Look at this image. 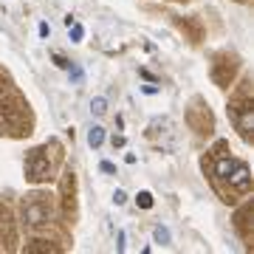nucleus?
I'll use <instances>...</instances> for the list:
<instances>
[{
  "label": "nucleus",
  "mask_w": 254,
  "mask_h": 254,
  "mask_svg": "<svg viewBox=\"0 0 254 254\" xmlns=\"http://www.w3.org/2000/svg\"><path fill=\"white\" fill-rule=\"evenodd\" d=\"M73 192H76V178H73V173H65L63 178V206H65V215L68 218H73L76 215V200H73Z\"/></svg>",
  "instance_id": "9"
},
{
  "label": "nucleus",
  "mask_w": 254,
  "mask_h": 254,
  "mask_svg": "<svg viewBox=\"0 0 254 254\" xmlns=\"http://www.w3.org/2000/svg\"><path fill=\"white\" fill-rule=\"evenodd\" d=\"M60 164H63V144H60L57 138H51V141H46V144L28 150V155H26V178L31 184H46L57 175Z\"/></svg>",
  "instance_id": "3"
},
{
  "label": "nucleus",
  "mask_w": 254,
  "mask_h": 254,
  "mask_svg": "<svg viewBox=\"0 0 254 254\" xmlns=\"http://www.w3.org/2000/svg\"><path fill=\"white\" fill-rule=\"evenodd\" d=\"M54 63L60 65V68H68V65H71L68 60H65V57H60V54H54Z\"/></svg>",
  "instance_id": "16"
},
{
  "label": "nucleus",
  "mask_w": 254,
  "mask_h": 254,
  "mask_svg": "<svg viewBox=\"0 0 254 254\" xmlns=\"http://www.w3.org/2000/svg\"><path fill=\"white\" fill-rule=\"evenodd\" d=\"M153 237H155V243H170V229L167 226H155Z\"/></svg>",
  "instance_id": "12"
},
{
  "label": "nucleus",
  "mask_w": 254,
  "mask_h": 254,
  "mask_svg": "<svg viewBox=\"0 0 254 254\" xmlns=\"http://www.w3.org/2000/svg\"><path fill=\"white\" fill-rule=\"evenodd\" d=\"M40 34H43V37H48V34H51V28H48V23H40Z\"/></svg>",
  "instance_id": "18"
},
{
  "label": "nucleus",
  "mask_w": 254,
  "mask_h": 254,
  "mask_svg": "<svg viewBox=\"0 0 254 254\" xmlns=\"http://www.w3.org/2000/svg\"><path fill=\"white\" fill-rule=\"evenodd\" d=\"M229 119L235 130L243 136V141L254 138V116H252V76H246L237 91L229 96Z\"/></svg>",
  "instance_id": "5"
},
{
  "label": "nucleus",
  "mask_w": 254,
  "mask_h": 254,
  "mask_svg": "<svg viewBox=\"0 0 254 254\" xmlns=\"http://www.w3.org/2000/svg\"><path fill=\"white\" fill-rule=\"evenodd\" d=\"M237 68H240V60H237V54H229V51H220V54L212 57V68H209V73H212V82L218 85V88H229L232 85V79H235Z\"/></svg>",
  "instance_id": "6"
},
{
  "label": "nucleus",
  "mask_w": 254,
  "mask_h": 254,
  "mask_svg": "<svg viewBox=\"0 0 254 254\" xmlns=\"http://www.w3.org/2000/svg\"><path fill=\"white\" fill-rule=\"evenodd\" d=\"M113 147H125V136H113Z\"/></svg>",
  "instance_id": "20"
},
{
  "label": "nucleus",
  "mask_w": 254,
  "mask_h": 254,
  "mask_svg": "<svg viewBox=\"0 0 254 254\" xmlns=\"http://www.w3.org/2000/svg\"><path fill=\"white\" fill-rule=\"evenodd\" d=\"M249 220H252V203L246 200L235 215V229L240 232V240H243L246 246H252V226H249Z\"/></svg>",
  "instance_id": "8"
},
{
  "label": "nucleus",
  "mask_w": 254,
  "mask_h": 254,
  "mask_svg": "<svg viewBox=\"0 0 254 254\" xmlns=\"http://www.w3.org/2000/svg\"><path fill=\"white\" fill-rule=\"evenodd\" d=\"M91 110L96 113V116H102V113L108 110V99H105V96H96V99H91Z\"/></svg>",
  "instance_id": "11"
},
{
  "label": "nucleus",
  "mask_w": 254,
  "mask_h": 254,
  "mask_svg": "<svg viewBox=\"0 0 254 254\" xmlns=\"http://www.w3.org/2000/svg\"><path fill=\"white\" fill-rule=\"evenodd\" d=\"M136 203H138L141 209H150V206H153V195H150V192H138V195H136Z\"/></svg>",
  "instance_id": "13"
},
{
  "label": "nucleus",
  "mask_w": 254,
  "mask_h": 254,
  "mask_svg": "<svg viewBox=\"0 0 254 254\" xmlns=\"http://www.w3.org/2000/svg\"><path fill=\"white\" fill-rule=\"evenodd\" d=\"M71 76H73V82H79L82 79V71H79V68H71Z\"/></svg>",
  "instance_id": "19"
},
{
  "label": "nucleus",
  "mask_w": 254,
  "mask_h": 254,
  "mask_svg": "<svg viewBox=\"0 0 254 254\" xmlns=\"http://www.w3.org/2000/svg\"><path fill=\"white\" fill-rule=\"evenodd\" d=\"M203 170H206L209 181L220 195V200L235 203L237 198H246L252 192V170L249 164L232 155L226 141H218L203 158Z\"/></svg>",
  "instance_id": "1"
},
{
  "label": "nucleus",
  "mask_w": 254,
  "mask_h": 254,
  "mask_svg": "<svg viewBox=\"0 0 254 254\" xmlns=\"http://www.w3.org/2000/svg\"><path fill=\"white\" fill-rule=\"evenodd\" d=\"M99 167H102V173H116V167H113L110 161H102Z\"/></svg>",
  "instance_id": "17"
},
{
  "label": "nucleus",
  "mask_w": 254,
  "mask_h": 254,
  "mask_svg": "<svg viewBox=\"0 0 254 254\" xmlns=\"http://www.w3.org/2000/svg\"><path fill=\"white\" fill-rule=\"evenodd\" d=\"M102 141H105V130L102 127H93L91 133H88V144L96 150V147H102Z\"/></svg>",
  "instance_id": "10"
},
{
  "label": "nucleus",
  "mask_w": 254,
  "mask_h": 254,
  "mask_svg": "<svg viewBox=\"0 0 254 254\" xmlns=\"http://www.w3.org/2000/svg\"><path fill=\"white\" fill-rule=\"evenodd\" d=\"M28 102L20 96L14 88L9 85H0V133H11V136H23L28 133Z\"/></svg>",
  "instance_id": "4"
},
{
  "label": "nucleus",
  "mask_w": 254,
  "mask_h": 254,
  "mask_svg": "<svg viewBox=\"0 0 254 254\" xmlns=\"http://www.w3.org/2000/svg\"><path fill=\"white\" fill-rule=\"evenodd\" d=\"M125 200H127V195H125L122 190H116V192H113V203H116V206H122Z\"/></svg>",
  "instance_id": "15"
},
{
  "label": "nucleus",
  "mask_w": 254,
  "mask_h": 254,
  "mask_svg": "<svg viewBox=\"0 0 254 254\" xmlns=\"http://www.w3.org/2000/svg\"><path fill=\"white\" fill-rule=\"evenodd\" d=\"M187 122L190 127L198 133V136H212V130H215V119H212V110L209 105L203 102V96H195L187 110Z\"/></svg>",
  "instance_id": "7"
},
{
  "label": "nucleus",
  "mask_w": 254,
  "mask_h": 254,
  "mask_svg": "<svg viewBox=\"0 0 254 254\" xmlns=\"http://www.w3.org/2000/svg\"><path fill=\"white\" fill-rule=\"evenodd\" d=\"M68 28H71V40H73V43H79V40H82V34H85V28H82V26H76V23H71Z\"/></svg>",
  "instance_id": "14"
},
{
  "label": "nucleus",
  "mask_w": 254,
  "mask_h": 254,
  "mask_svg": "<svg viewBox=\"0 0 254 254\" xmlns=\"http://www.w3.org/2000/svg\"><path fill=\"white\" fill-rule=\"evenodd\" d=\"M175 3H190V0H175Z\"/></svg>",
  "instance_id": "21"
},
{
  "label": "nucleus",
  "mask_w": 254,
  "mask_h": 254,
  "mask_svg": "<svg viewBox=\"0 0 254 254\" xmlns=\"http://www.w3.org/2000/svg\"><path fill=\"white\" fill-rule=\"evenodd\" d=\"M20 223L28 235H40L54 229L57 223V200L51 192H28L20 203Z\"/></svg>",
  "instance_id": "2"
}]
</instances>
